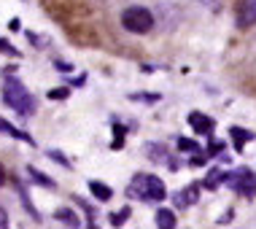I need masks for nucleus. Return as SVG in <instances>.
<instances>
[{
    "mask_svg": "<svg viewBox=\"0 0 256 229\" xmlns=\"http://www.w3.org/2000/svg\"><path fill=\"white\" fill-rule=\"evenodd\" d=\"M3 100H6V106H11L22 116H30L32 110H36V97L27 92V89L22 86V81H16V78H6Z\"/></svg>",
    "mask_w": 256,
    "mask_h": 229,
    "instance_id": "obj_1",
    "label": "nucleus"
},
{
    "mask_svg": "<svg viewBox=\"0 0 256 229\" xmlns=\"http://www.w3.org/2000/svg\"><path fill=\"white\" fill-rule=\"evenodd\" d=\"M127 194L135 200H151V202H159V200L168 197L164 184L159 181L156 176H143V172H138L132 178V184L127 186Z\"/></svg>",
    "mask_w": 256,
    "mask_h": 229,
    "instance_id": "obj_2",
    "label": "nucleus"
},
{
    "mask_svg": "<svg viewBox=\"0 0 256 229\" xmlns=\"http://www.w3.org/2000/svg\"><path fill=\"white\" fill-rule=\"evenodd\" d=\"M122 22L127 27L130 32H138V36H143V32H148L151 27H154V16H151L148 8H140V6H132V8H127L122 14Z\"/></svg>",
    "mask_w": 256,
    "mask_h": 229,
    "instance_id": "obj_3",
    "label": "nucleus"
},
{
    "mask_svg": "<svg viewBox=\"0 0 256 229\" xmlns=\"http://www.w3.org/2000/svg\"><path fill=\"white\" fill-rule=\"evenodd\" d=\"M224 184H230L232 189L238 194H243V197H254L256 194V176L251 170H246V168H240L234 172H226Z\"/></svg>",
    "mask_w": 256,
    "mask_h": 229,
    "instance_id": "obj_4",
    "label": "nucleus"
},
{
    "mask_svg": "<svg viewBox=\"0 0 256 229\" xmlns=\"http://www.w3.org/2000/svg\"><path fill=\"white\" fill-rule=\"evenodd\" d=\"M238 24L243 27V30L256 24V0H243V3L238 6Z\"/></svg>",
    "mask_w": 256,
    "mask_h": 229,
    "instance_id": "obj_5",
    "label": "nucleus"
},
{
    "mask_svg": "<svg viewBox=\"0 0 256 229\" xmlns=\"http://www.w3.org/2000/svg\"><path fill=\"white\" fill-rule=\"evenodd\" d=\"M189 124L194 127V132H200V135H210V130H213V119H208V116L200 114V110H192V114H189Z\"/></svg>",
    "mask_w": 256,
    "mask_h": 229,
    "instance_id": "obj_6",
    "label": "nucleus"
},
{
    "mask_svg": "<svg viewBox=\"0 0 256 229\" xmlns=\"http://www.w3.org/2000/svg\"><path fill=\"white\" fill-rule=\"evenodd\" d=\"M0 132H3V135H8V138H16V140H24V143H30V146L36 143V140H32L30 135L24 132V130H16V127H14V124H8L6 119H0Z\"/></svg>",
    "mask_w": 256,
    "mask_h": 229,
    "instance_id": "obj_7",
    "label": "nucleus"
},
{
    "mask_svg": "<svg viewBox=\"0 0 256 229\" xmlns=\"http://www.w3.org/2000/svg\"><path fill=\"white\" fill-rule=\"evenodd\" d=\"M232 132V143H234V148H243V146L248 143V140H254V132H248V130H240V127H232L230 130Z\"/></svg>",
    "mask_w": 256,
    "mask_h": 229,
    "instance_id": "obj_8",
    "label": "nucleus"
},
{
    "mask_svg": "<svg viewBox=\"0 0 256 229\" xmlns=\"http://www.w3.org/2000/svg\"><path fill=\"white\" fill-rule=\"evenodd\" d=\"M89 192H92L98 200H102V202H108V200L114 197V189H110V186H106V184H100V181H92V184H89Z\"/></svg>",
    "mask_w": 256,
    "mask_h": 229,
    "instance_id": "obj_9",
    "label": "nucleus"
},
{
    "mask_svg": "<svg viewBox=\"0 0 256 229\" xmlns=\"http://www.w3.org/2000/svg\"><path fill=\"white\" fill-rule=\"evenodd\" d=\"M54 218H57L60 224H68V226H81V221H78V216H76L73 210H68V208H60V210L54 213Z\"/></svg>",
    "mask_w": 256,
    "mask_h": 229,
    "instance_id": "obj_10",
    "label": "nucleus"
},
{
    "mask_svg": "<svg viewBox=\"0 0 256 229\" xmlns=\"http://www.w3.org/2000/svg\"><path fill=\"white\" fill-rule=\"evenodd\" d=\"M27 172H30V178H32V184H38V186H44V189H54V181L52 178H46L40 170L36 168H27Z\"/></svg>",
    "mask_w": 256,
    "mask_h": 229,
    "instance_id": "obj_11",
    "label": "nucleus"
},
{
    "mask_svg": "<svg viewBox=\"0 0 256 229\" xmlns=\"http://www.w3.org/2000/svg\"><path fill=\"white\" fill-rule=\"evenodd\" d=\"M224 178H226V172L210 170V172H208V178H205V189H218V186L224 184Z\"/></svg>",
    "mask_w": 256,
    "mask_h": 229,
    "instance_id": "obj_12",
    "label": "nucleus"
},
{
    "mask_svg": "<svg viewBox=\"0 0 256 229\" xmlns=\"http://www.w3.org/2000/svg\"><path fill=\"white\" fill-rule=\"evenodd\" d=\"M156 226H162V229H172L176 226V216H172L170 210H156Z\"/></svg>",
    "mask_w": 256,
    "mask_h": 229,
    "instance_id": "obj_13",
    "label": "nucleus"
},
{
    "mask_svg": "<svg viewBox=\"0 0 256 229\" xmlns=\"http://www.w3.org/2000/svg\"><path fill=\"white\" fill-rule=\"evenodd\" d=\"M127 218H130V208H122L119 213H114V216H110V224H114V226H122Z\"/></svg>",
    "mask_w": 256,
    "mask_h": 229,
    "instance_id": "obj_14",
    "label": "nucleus"
},
{
    "mask_svg": "<svg viewBox=\"0 0 256 229\" xmlns=\"http://www.w3.org/2000/svg\"><path fill=\"white\" fill-rule=\"evenodd\" d=\"M178 148H181V151H192V154H197L200 146H197L194 140H189V138H181V140H178Z\"/></svg>",
    "mask_w": 256,
    "mask_h": 229,
    "instance_id": "obj_15",
    "label": "nucleus"
},
{
    "mask_svg": "<svg viewBox=\"0 0 256 229\" xmlns=\"http://www.w3.org/2000/svg\"><path fill=\"white\" fill-rule=\"evenodd\" d=\"M0 52H3V54H8V57H19V48H14V46H11L6 38H0Z\"/></svg>",
    "mask_w": 256,
    "mask_h": 229,
    "instance_id": "obj_16",
    "label": "nucleus"
},
{
    "mask_svg": "<svg viewBox=\"0 0 256 229\" xmlns=\"http://www.w3.org/2000/svg\"><path fill=\"white\" fill-rule=\"evenodd\" d=\"M68 94H70V89H68V86H60V89H52V92H49L52 100H65Z\"/></svg>",
    "mask_w": 256,
    "mask_h": 229,
    "instance_id": "obj_17",
    "label": "nucleus"
},
{
    "mask_svg": "<svg viewBox=\"0 0 256 229\" xmlns=\"http://www.w3.org/2000/svg\"><path fill=\"white\" fill-rule=\"evenodd\" d=\"M172 200H176V205H178V208H186V205L192 202V200H189V194H186V192H178Z\"/></svg>",
    "mask_w": 256,
    "mask_h": 229,
    "instance_id": "obj_18",
    "label": "nucleus"
},
{
    "mask_svg": "<svg viewBox=\"0 0 256 229\" xmlns=\"http://www.w3.org/2000/svg\"><path fill=\"white\" fill-rule=\"evenodd\" d=\"M148 151H154V154H151V159H156V162H162V154H164V148H162V146L151 143V146H148Z\"/></svg>",
    "mask_w": 256,
    "mask_h": 229,
    "instance_id": "obj_19",
    "label": "nucleus"
},
{
    "mask_svg": "<svg viewBox=\"0 0 256 229\" xmlns=\"http://www.w3.org/2000/svg\"><path fill=\"white\" fill-rule=\"evenodd\" d=\"M49 156L54 159V162H60V164H62V168H70V162H68V159H65V156H62V154H60V151H49Z\"/></svg>",
    "mask_w": 256,
    "mask_h": 229,
    "instance_id": "obj_20",
    "label": "nucleus"
},
{
    "mask_svg": "<svg viewBox=\"0 0 256 229\" xmlns=\"http://www.w3.org/2000/svg\"><path fill=\"white\" fill-rule=\"evenodd\" d=\"M54 68H57L60 73H70V70H73V65H70V62H62V60L54 62Z\"/></svg>",
    "mask_w": 256,
    "mask_h": 229,
    "instance_id": "obj_21",
    "label": "nucleus"
},
{
    "mask_svg": "<svg viewBox=\"0 0 256 229\" xmlns=\"http://www.w3.org/2000/svg\"><path fill=\"white\" fill-rule=\"evenodd\" d=\"M218 151H224V143H221V140H216V143H210V146H208V156L218 154Z\"/></svg>",
    "mask_w": 256,
    "mask_h": 229,
    "instance_id": "obj_22",
    "label": "nucleus"
},
{
    "mask_svg": "<svg viewBox=\"0 0 256 229\" xmlns=\"http://www.w3.org/2000/svg\"><path fill=\"white\" fill-rule=\"evenodd\" d=\"M186 194H189V200L192 202H197V192H200V186H189V189H184Z\"/></svg>",
    "mask_w": 256,
    "mask_h": 229,
    "instance_id": "obj_23",
    "label": "nucleus"
},
{
    "mask_svg": "<svg viewBox=\"0 0 256 229\" xmlns=\"http://www.w3.org/2000/svg\"><path fill=\"white\" fill-rule=\"evenodd\" d=\"M132 100H146V102H154V100H156V94H135Z\"/></svg>",
    "mask_w": 256,
    "mask_h": 229,
    "instance_id": "obj_24",
    "label": "nucleus"
},
{
    "mask_svg": "<svg viewBox=\"0 0 256 229\" xmlns=\"http://www.w3.org/2000/svg\"><path fill=\"white\" fill-rule=\"evenodd\" d=\"M0 226H8V218H6V210L0 208Z\"/></svg>",
    "mask_w": 256,
    "mask_h": 229,
    "instance_id": "obj_25",
    "label": "nucleus"
},
{
    "mask_svg": "<svg viewBox=\"0 0 256 229\" xmlns=\"http://www.w3.org/2000/svg\"><path fill=\"white\" fill-rule=\"evenodd\" d=\"M8 27H11V30H14V32H16V30H19V27H22V22H19V19H11V24H8Z\"/></svg>",
    "mask_w": 256,
    "mask_h": 229,
    "instance_id": "obj_26",
    "label": "nucleus"
},
{
    "mask_svg": "<svg viewBox=\"0 0 256 229\" xmlns=\"http://www.w3.org/2000/svg\"><path fill=\"white\" fill-rule=\"evenodd\" d=\"M6 184V170H3V164H0V186Z\"/></svg>",
    "mask_w": 256,
    "mask_h": 229,
    "instance_id": "obj_27",
    "label": "nucleus"
}]
</instances>
